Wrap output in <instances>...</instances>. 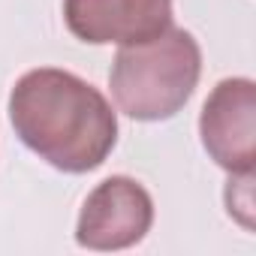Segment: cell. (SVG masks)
<instances>
[{"label": "cell", "instance_id": "5b68a950", "mask_svg": "<svg viewBox=\"0 0 256 256\" xmlns=\"http://www.w3.org/2000/svg\"><path fill=\"white\" fill-rule=\"evenodd\" d=\"M64 22L88 46H139L172 28V0H64Z\"/></svg>", "mask_w": 256, "mask_h": 256}, {"label": "cell", "instance_id": "3957f363", "mask_svg": "<svg viewBox=\"0 0 256 256\" xmlns=\"http://www.w3.org/2000/svg\"><path fill=\"white\" fill-rule=\"evenodd\" d=\"M154 226V199L130 175L100 181L76 223V241L88 250H126L139 244Z\"/></svg>", "mask_w": 256, "mask_h": 256}, {"label": "cell", "instance_id": "6da1fadb", "mask_svg": "<svg viewBox=\"0 0 256 256\" xmlns=\"http://www.w3.org/2000/svg\"><path fill=\"white\" fill-rule=\"evenodd\" d=\"M10 124L40 160L66 175L100 169L118 145L112 102L90 82L58 66L30 70L16 82Z\"/></svg>", "mask_w": 256, "mask_h": 256}, {"label": "cell", "instance_id": "7a4b0ae2", "mask_svg": "<svg viewBox=\"0 0 256 256\" xmlns=\"http://www.w3.org/2000/svg\"><path fill=\"white\" fill-rule=\"evenodd\" d=\"M202 76V48L184 28H169L160 36L120 46L108 88L118 108L133 120H169L193 96Z\"/></svg>", "mask_w": 256, "mask_h": 256}, {"label": "cell", "instance_id": "8992f818", "mask_svg": "<svg viewBox=\"0 0 256 256\" xmlns=\"http://www.w3.org/2000/svg\"><path fill=\"white\" fill-rule=\"evenodd\" d=\"M226 208L244 229H253V172H235L229 178Z\"/></svg>", "mask_w": 256, "mask_h": 256}, {"label": "cell", "instance_id": "277c9868", "mask_svg": "<svg viewBox=\"0 0 256 256\" xmlns=\"http://www.w3.org/2000/svg\"><path fill=\"white\" fill-rule=\"evenodd\" d=\"M199 136L208 157L235 172H253L256 160V84L235 76L217 82L199 114Z\"/></svg>", "mask_w": 256, "mask_h": 256}]
</instances>
